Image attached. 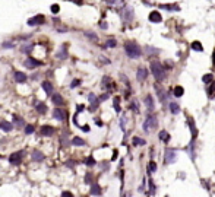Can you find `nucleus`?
Wrapping results in <instances>:
<instances>
[{"label": "nucleus", "instance_id": "39448f33", "mask_svg": "<svg viewBox=\"0 0 215 197\" xmlns=\"http://www.w3.org/2000/svg\"><path fill=\"white\" fill-rule=\"evenodd\" d=\"M177 159V151L176 149H167L165 151V156H164V162L165 164H173Z\"/></svg>", "mask_w": 215, "mask_h": 197}, {"label": "nucleus", "instance_id": "58836bf2", "mask_svg": "<svg viewBox=\"0 0 215 197\" xmlns=\"http://www.w3.org/2000/svg\"><path fill=\"white\" fill-rule=\"evenodd\" d=\"M32 48H34V44H26V45H23L22 47V51L23 53H29Z\"/></svg>", "mask_w": 215, "mask_h": 197}, {"label": "nucleus", "instance_id": "f8f14e48", "mask_svg": "<svg viewBox=\"0 0 215 197\" xmlns=\"http://www.w3.org/2000/svg\"><path fill=\"white\" fill-rule=\"evenodd\" d=\"M54 131H56L54 127H51V126H43L41 130H40V134H41V136H53Z\"/></svg>", "mask_w": 215, "mask_h": 197}, {"label": "nucleus", "instance_id": "864d4df0", "mask_svg": "<svg viewBox=\"0 0 215 197\" xmlns=\"http://www.w3.org/2000/svg\"><path fill=\"white\" fill-rule=\"evenodd\" d=\"M73 162H75V161H68V166H70V168H73V166H75V164H73Z\"/></svg>", "mask_w": 215, "mask_h": 197}, {"label": "nucleus", "instance_id": "79ce46f5", "mask_svg": "<svg viewBox=\"0 0 215 197\" xmlns=\"http://www.w3.org/2000/svg\"><path fill=\"white\" fill-rule=\"evenodd\" d=\"M85 164L88 165V166H94V165H95V159H94L92 156H89V158H86V161H85Z\"/></svg>", "mask_w": 215, "mask_h": 197}, {"label": "nucleus", "instance_id": "8fccbe9b", "mask_svg": "<svg viewBox=\"0 0 215 197\" xmlns=\"http://www.w3.org/2000/svg\"><path fill=\"white\" fill-rule=\"evenodd\" d=\"M62 197H73V194H72L70 191H63V193H62Z\"/></svg>", "mask_w": 215, "mask_h": 197}, {"label": "nucleus", "instance_id": "9d476101", "mask_svg": "<svg viewBox=\"0 0 215 197\" xmlns=\"http://www.w3.org/2000/svg\"><path fill=\"white\" fill-rule=\"evenodd\" d=\"M147 77H148V69L139 67L138 72H136V79H138L139 82H144V80H147Z\"/></svg>", "mask_w": 215, "mask_h": 197}, {"label": "nucleus", "instance_id": "bb28decb", "mask_svg": "<svg viewBox=\"0 0 215 197\" xmlns=\"http://www.w3.org/2000/svg\"><path fill=\"white\" fill-rule=\"evenodd\" d=\"M35 108H37V111H38L40 114H45V112H47V105L43 104V102H37V104H35Z\"/></svg>", "mask_w": 215, "mask_h": 197}, {"label": "nucleus", "instance_id": "20e7f679", "mask_svg": "<svg viewBox=\"0 0 215 197\" xmlns=\"http://www.w3.org/2000/svg\"><path fill=\"white\" fill-rule=\"evenodd\" d=\"M23 155H25V151H18V152L12 153L9 156V162L12 165H21L23 161Z\"/></svg>", "mask_w": 215, "mask_h": 197}, {"label": "nucleus", "instance_id": "aec40b11", "mask_svg": "<svg viewBox=\"0 0 215 197\" xmlns=\"http://www.w3.org/2000/svg\"><path fill=\"white\" fill-rule=\"evenodd\" d=\"M89 193L92 194V196H101V187L98 186V184H91V190Z\"/></svg>", "mask_w": 215, "mask_h": 197}, {"label": "nucleus", "instance_id": "ddd939ff", "mask_svg": "<svg viewBox=\"0 0 215 197\" xmlns=\"http://www.w3.org/2000/svg\"><path fill=\"white\" fill-rule=\"evenodd\" d=\"M53 117H54L57 121H65L66 120V112H65V111H62V109L56 108L54 111H53Z\"/></svg>", "mask_w": 215, "mask_h": 197}, {"label": "nucleus", "instance_id": "cd10ccee", "mask_svg": "<svg viewBox=\"0 0 215 197\" xmlns=\"http://www.w3.org/2000/svg\"><path fill=\"white\" fill-rule=\"evenodd\" d=\"M70 143H72L73 146H85V145H86L85 140H83V139H80V137H73V139L70 140Z\"/></svg>", "mask_w": 215, "mask_h": 197}, {"label": "nucleus", "instance_id": "6ab92c4d", "mask_svg": "<svg viewBox=\"0 0 215 197\" xmlns=\"http://www.w3.org/2000/svg\"><path fill=\"white\" fill-rule=\"evenodd\" d=\"M56 57L57 58H62V60L68 57V44H63V45H62V48L59 50V53L56 54Z\"/></svg>", "mask_w": 215, "mask_h": 197}, {"label": "nucleus", "instance_id": "c85d7f7f", "mask_svg": "<svg viewBox=\"0 0 215 197\" xmlns=\"http://www.w3.org/2000/svg\"><path fill=\"white\" fill-rule=\"evenodd\" d=\"M101 86H102V88H108V89H110V88L113 86V83H111V79H110L108 76H104V77H102V82H101Z\"/></svg>", "mask_w": 215, "mask_h": 197}, {"label": "nucleus", "instance_id": "5fc2aeb1", "mask_svg": "<svg viewBox=\"0 0 215 197\" xmlns=\"http://www.w3.org/2000/svg\"><path fill=\"white\" fill-rule=\"evenodd\" d=\"M80 129H82L83 131H89V127H88V126H82Z\"/></svg>", "mask_w": 215, "mask_h": 197}, {"label": "nucleus", "instance_id": "37998d69", "mask_svg": "<svg viewBox=\"0 0 215 197\" xmlns=\"http://www.w3.org/2000/svg\"><path fill=\"white\" fill-rule=\"evenodd\" d=\"M154 171H157V164L154 161H151L149 162V172H154Z\"/></svg>", "mask_w": 215, "mask_h": 197}, {"label": "nucleus", "instance_id": "c9c22d12", "mask_svg": "<svg viewBox=\"0 0 215 197\" xmlns=\"http://www.w3.org/2000/svg\"><path fill=\"white\" fill-rule=\"evenodd\" d=\"M35 131V127L32 124H28V126H25V134H32Z\"/></svg>", "mask_w": 215, "mask_h": 197}, {"label": "nucleus", "instance_id": "72a5a7b5", "mask_svg": "<svg viewBox=\"0 0 215 197\" xmlns=\"http://www.w3.org/2000/svg\"><path fill=\"white\" fill-rule=\"evenodd\" d=\"M113 105H114V109H116V112H120V98L119 97H114L113 99Z\"/></svg>", "mask_w": 215, "mask_h": 197}, {"label": "nucleus", "instance_id": "6e6d98bb", "mask_svg": "<svg viewBox=\"0 0 215 197\" xmlns=\"http://www.w3.org/2000/svg\"><path fill=\"white\" fill-rule=\"evenodd\" d=\"M212 61H214V64H215V51H214V58H212Z\"/></svg>", "mask_w": 215, "mask_h": 197}, {"label": "nucleus", "instance_id": "7ed1b4c3", "mask_svg": "<svg viewBox=\"0 0 215 197\" xmlns=\"http://www.w3.org/2000/svg\"><path fill=\"white\" fill-rule=\"evenodd\" d=\"M157 124H158V121H157V115H154V114H149L147 117V120L144 121V130L147 131H151L154 130L155 127H157Z\"/></svg>", "mask_w": 215, "mask_h": 197}, {"label": "nucleus", "instance_id": "7c9ffc66", "mask_svg": "<svg viewBox=\"0 0 215 197\" xmlns=\"http://www.w3.org/2000/svg\"><path fill=\"white\" fill-rule=\"evenodd\" d=\"M190 47H192L193 51H199V53H201V51H204V47H202V44L199 43V41H193Z\"/></svg>", "mask_w": 215, "mask_h": 197}, {"label": "nucleus", "instance_id": "e433bc0d", "mask_svg": "<svg viewBox=\"0 0 215 197\" xmlns=\"http://www.w3.org/2000/svg\"><path fill=\"white\" fill-rule=\"evenodd\" d=\"M85 37H88L89 40H92V41H98V37H97L94 32H91V31H86V32H85Z\"/></svg>", "mask_w": 215, "mask_h": 197}, {"label": "nucleus", "instance_id": "6e6552de", "mask_svg": "<svg viewBox=\"0 0 215 197\" xmlns=\"http://www.w3.org/2000/svg\"><path fill=\"white\" fill-rule=\"evenodd\" d=\"M44 22H45V18L43 15H37L34 18H29V19H28V25H29V26H35V25H43Z\"/></svg>", "mask_w": 215, "mask_h": 197}, {"label": "nucleus", "instance_id": "de8ad7c7", "mask_svg": "<svg viewBox=\"0 0 215 197\" xmlns=\"http://www.w3.org/2000/svg\"><path fill=\"white\" fill-rule=\"evenodd\" d=\"M79 85H80V80L79 79H75V80L70 83V88H76V86H79Z\"/></svg>", "mask_w": 215, "mask_h": 197}, {"label": "nucleus", "instance_id": "4c0bfd02", "mask_svg": "<svg viewBox=\"0 0 215 197\" xmlns=\"http://www.w3.org/2000/svg\"><path fill=\"white\" fill-rule=\"evenodd\" d=\"M212 79H214V76L208 73V75H205V76L202 77V82H204V83H212Z\"/></svg>", "mask_w": 215, "mask_h": 197}, {"label": "nucleus", "instance_id": "f3484780", "mask_svg": "<svg viewBox=\"0 0 215 197\" xmlns=\"http://www.w3.org/2000/svg\"><path fill=\"white\" fill-rule=\"evenodd\" d=\"M45 159V155L41 151H34L32 152V161L34 162H43Z\"/></svg>", "mask_w": 215, "mask_h": 197}, {"label": "nucleus", "instance_id": "c756f323", "mask_svg": "<svg viewBox=\"0 0 215 197\" xmlns=\"http://www.w3.org/2000/svg\"><path fill=\"white\" fill-rule=\"evenodd\" d=\"M170 111L171 114H179L180 112V105L177 102H170Z\"/></svg>", "mask_w": 215, "mask_h": 197}, {"label": "nucleus", "instance_id": "c03bdc74", "mask_svg": "<svg viewBox=\"0 0 215 197\" xmlns=\"http://www.w3.org/2000/svg\"><path fill=\"white\" fill-rule=\"evenodd\" d=\"M85 183H86V184H91V183H92V174H91V172L86 174V177H85Z\"/></svg>", "mask_w": 215, "mask_h": 197}, {"label": "nucleus", "instance_id": "4468645a", "mask_svg": "<svg viewBox=\"0 0 215 197\" xmlns=\"http://www.w3.org/2000/svg\"><path fill=\"white\" fill-rule=\"evenodd\" d=\"M159 9H164V10H168V12H179L180 10V6L173 3V4H159Z\"/></svg>", "mask_w": 215, "mask_h": 197}, {"label": "nucleus", "instance_id": "393cba45", "mask_svg": "<svg viewBox=\"0 0 215 197\" xmlns=\"http://www.w3.org/2000/svg\"><path fill=\"white\" fill-rule=\"evenodd\" d=\"M43 89L45 91L47 95H53V85L50 82H43Z\"/></svg>", "mask_w": 215, "mask_h": 197}, {"label": "nucleus", "instance_id": "3c124183", "mask_svg": "<svg viewBox=\"0 0 215 197\" xmlns=\"http://www.w3.org/2000/svg\"><path fill=\"white\" fill-rule=\"evenodd\" d=\"M125 124H126V120L125 118H122V120H120V127H122V130L125 131Z\"/></svg>", "mask_w": 215, "mask_h": 197}, {"label": "nucleus", "instance_id": "09e8293b", "mask_svg": "<svg viewBox=\"0 0 215 197\" xmlns=\"http://www.w3.org/2000/svg\"><path fill=\"white\" fill-rule=\"evenodd\" d=\"M108 97H110L108 94H102L101 97L98 98V101H100V102H101V101H105V99H108Z\"/></svg>", "mask_w": 215, "mask_h": 197}, {"label": "nucleus", "instance_id": "49530a36", "mask_svg": "<svg viewBox=\"0 0 215 197\" xmlns=\"http://www.w3.org/2000/svg\"><path fill=\"white\" fill-rule=\"evenodd\" d=\"M130 107H132V109H133V111H139V104H138V101H133Z\"/></svg>", "mask_w": 215, "mask_h": 197}, {"label": "nucleus", "instance_id": "dca6fc26", "mask_svg": "<svg viewBox=\"0 0 215 197\" xmlns=\"http://www.w3.org/2000/svg\"><path fill=\"white\" fill-rule=\"evenodd\" d=\"M26 79H28V76L23 72H19V70L15 72V80H16V83H23V82H26Z\"/></svg>", "mask_w": 215, "mask_h": 197}, {"label": "nucleus", "instance_id": "603ef678", "mask_svg": "<svg viewBox=\"0 0 215 197\" xmlns=\"http://www.w3.org/2000/svg\"><path fill=\"white\" fill-rule=\"evenodd\" d=\"M100 26H101L102 29H107V28H108V25H107L105 22H101V23H100Z\"/></svg>", "mask_w": 215, "mask_h": 197}, {"label": "nucleus", "instance_id": "473e14b6", "mask_svg": "<svg viewBox=\"0 0 215 197\" xmlns=\"http://www.w3.org/2000/svg\"><path fill=\"white\" fill-rule=\"evenodd\" d=\"M173 94H174L177 98H180V97H183V94H184V89H183V86H176L173 89Z\"/></svg>", "mask_w": 215, "mask_h": 197}, {"label": "nucleus", "instance_id": "2eb2a0df", "mask_svg": "<svg viewBox=\"0 0 215 197\" xmlns=\"http://www.w3.org/2000/svg\"><path fill=\"white\" fill-rule=\"evenodd\" d=\"M51 102L59 107V105H63V104H65V99H63V97H62L60 94H53V95H51Z\"/></svg>", "mask_w": 215, "mask_h": 197}, {"label": "nucleus", "instance_id": "ea45409f", "mask_svg": "<svg viewBox=\"0 0 215 197\" xmlns=\"http://www.w3.org/2000/svg\"><path fill=\"white\" fill-rule=\"evenodd\" d=\"M133 145L138 146V145H145V140L141 139V137H133Z\"/></svg>", "mask_w": 215, "mask_h": 197}, {"label": "nucleus", "instance_id": "0eeeda50", "mask_svg": "<svg viewBox=\"0 0 215 197\" xmlns=\"http://www.w3.org/2000/svg\"><path fill=\"white\" fill-rule=\"evenodd\" d=\"M122 18L125 22H130L133 19V9L132 7H123L122 9Z\"/></svg>", "mask_w": 215, "mask_h": 197}, {"label": "nucleus", "instance_id": "412c9836", "mask_svg": "<svg viewBox=\"0 0 215 197\" xmlns=\"http://www.w3.org/2000/svg\"><path fill=\"white\" fill-rule=\"evenodd\" d=\"M107 4L113 6V7H125V1L123 0H105Z\"/></svg>", "mask_w": 215, "mask_h": 197}, {"label": "nucleus", "instance_id": "a19ab883", "mask_svg": "<svg viewBox=\"0 0 215 197\" xmlns=\"http://www.w3.org/2000/svg\"><path fill=\"white\" fill-rule=\"evenodd\" d=\"M50 9H51V12H53L54 15H57V13L60 12V6H59V4H56V3H54V4H51V7H50Z\"/></svg>", "mask_w": 215, "mask_h": 197}, {"label": "nucleus", "instance_id": "a878e982", "mask_svg": "<svg viewBox=\"0 0 215 197\" xmlns=\"http://www.w3.org/2000/svg\"><path fill=\"white\" fill-rule=\"evenodd\" d=\"M158 137L162 140L164 143H167L168 140H170V134H168V131H165V130H161L159 131V134H158Z\"/></svg>", "mask_w": 215, "mask_h": 197}, {"label": "nucleus", "instance_id": "f03ea898", "mask_svg": "<svg viewBox=\"0 0 215 197\" xmlns=\"http://www.w3.org/2000/svg\"><path fill=\"white\" fill-rule=\"evenodd\" d=\"M125 51H126V54H127V57H130V58H139L142 55V48L135 41L125 43Z\"/></svg>", "mask_w": 215, "mask_h": 197}, {"label": "nucleus", "instance_id": "4be33fe9", "mask_svg": "<svg viewBox=\"0 0 215 197\" xmlns=\"http://www.w3.org/2000/svg\"><path fill=\"white\" fill-rule=\"evenodd\" d=\"M145 104H147L148 111H154L155 105H154V99H152V97H151V95H147V97H145Z\"/></svg>", "mask_w": 215, "mask_h": 197}, {"label": "nucleus", "instance_id": "f704fd0d", "mask_svg": "<svg viewBox=\"0 0 215 197\" xmlns=\"http://www.w3.org/2000/svg\"><path fill=\"white\" fill-rule=\"evenodd\" d=\"M117 45V41L114 40V38H110V40H107V43H105V47H108V48H114Z\"/></svg>", "mask_w": 215, "mask_h": 197}, {"label": "nucleus", "instance_id": "9b49d317", "mask_svg": "<svg viewBox=\"0 0 215 197\" xmlns=\"http://www.w3.org/2000/svg\"><path fill=\"white\" fill-rule=\"evenodd\" d=\"M148 18H149V22H152V23H159L162 21V16H161V13L158 10H152Z\"/></svg>", "mask_w": 215, "mask_h": 197}, {"label": "nucleus", "instance_id": "a211bd4d", "mask_svg": "<svg viewBox=\"0 0 215 197\" xmlns=\"http://www.w3.org/2000/svg\"><path fill=\"white\" fill-rule=\"evenodd\" d=\"M13 127H23L25 126V120L22 117H19L18 114H13Z\"/></svg>", "mask_w": 215, "mask_h": 197}, {"label": "nucleus", "instance_id": "f257e3e1", "mask_svg": "<svg viewBox=\"0 0 215 197\" xmlns=\"http://www.w3.org/2000/svg\"><path fill=\"white\" fill-rule=\"evenodd\" d=\"M151 72H152V75H154L157 82H162L167 77V69L162 63H159L158 60L151 61Z\"/></svg>", "mask_w": 215, "mask_h": 197}, {"label": "nucleus", "instance_id": "1a4fd4ad", "mask_svg": "<svg viewBox=\"0 0 215 197\" xmlns=\"http://www.w3.org/2000/svg\"><path fill=\"white\" fill-rule=\"evenodd\" d=\"M88 99H89V104H91V107H89V111H95V109L98 108V105H100V101H98V98L95 97V94H88Z\"/></svg>", "mask_w": 215, "mask_h": 197}, {"label": "nucleus", "instance_id": "a18cd8bd", "mask_svg": "<svg viewBox=\"0 0 215 197\" xmlns=\"http://www.w3.org/2000/svg\"><path fill=\"white\" fill-rule=\"evenodd\" d=\"M2 47H3V48H12V47H13V43H11V41H6V43L2 44Z\"/></svg>", "mask_w": 215, "mask_h": 197}, {"label": "nucleus", "instance_id": "2f4dec72", "mask_svg": "<svg viewBox=\"0 0 215 197\" xmlns=\"http://www.w3.org/2000/svg\"><path fill=\"white\" fill-rule=\"evenodd\" d=\"M145 53H147L148 55L158 54V53H159V50H158V48H154V47H151V45H147V47H145Z\"/></svg>", "mask_w": 215, "mask_h": 197}, {"label": "nucleus", "instance_id": "5701e85b", "mask_svg": "<svg viewBox=\"0 0 215 197\" xmlns=\"http://www.w3.org/2000/svg\"><path fill=\"white\" fill-rule=\"evenodd\" d=\"M0 129L3 131H6V133H9V131L13 129V124L9 123V121H2V123H0Z\"/></svg>", "mask_w": 215, "mask_h": 197}, {"label": "nucleus", "instance_id": "b1692460", "mask_svg": "<svg viewBox=\"0 0 215 197\" xmlns=\"http://www.w3.org/2000/svg\"><path fill=\"white\" fill-rule=\"evenodd\" d=\"M157 89V95H158V99L161 102H165V99H167V95H165V92H164V89H161V88L155 86Z\"/></svg>", "mask_w": 215, "mask_h": 197}, {"label": "nucleus", "instance_id": "4d7b16f0", "mask_svg": "<svg viewBox=\"0 0 215 197\" xmlns=\"http://www.w3.org/2000/svg\"><path fill=\"white\" fill-rule=\"evenodd\" d=\"M0 158H2V156H0Z\"/></svg>", "mask_w": 215, "mask_h": 197}, {"label": "nucleus", "instance_id": "423d86ee", "mask_svg": "<svg viewBox=\"0 0 215 197\" xmlns=\"http://www.w3.org/2000/svg\"><path fill=\"white\" fill-rule=\"evenodd\" d=\"M43 63L41 61H38V60H35L34 57H28L25 61H23V66L26 67V69H35V67H38V66H41Z\"/></svg>", "mask_w": 215, "mask_h": 197}]
</instances>
